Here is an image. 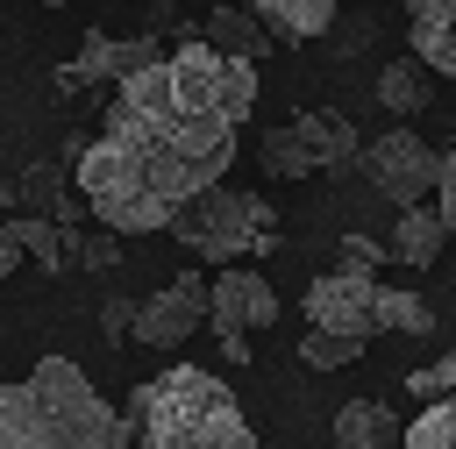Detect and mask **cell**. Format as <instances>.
<instances>
[{
  "instance_id": "1",
  "label": "cell",
  "mask_w": 456,
  "mask_h": 449,
  "mask_svg": "<svg viewBox=\"0 0 456 449\" xmlns=\"http://www.w3.org/2000/svg\"><path fill=\"white\" fill-rule=\"evenodd\" d=\"M256 107V64L221 57L207 36L128 71L107 107V135L78 150V192L114 235L171 228L185 200L228 178L235 128Z\"/></svg>"
},
{
  "instance_id": "2",
  "label": "cell",
  "mask_w": 456,
  "mask_h": 449,
  "mask_svg": "<svg viewBox=\"0 0 456 449\" xmlns=\"http://www.w3.org/2000/svg\"><path fill=\"white\" fill-rule=\"evenodd\" d=\"M0 449H135V428L71 356H43L28 378L0 385Z\"/></svg>"
},
{
  "instance_id": "3",
  "label": "cell",
  "mask_w": 456,
  "mask_h": 449,
  "mask_svg": "<svg viewBox=\"0 0 456 449\" xmlns=\"http://www.w3.org/2000/svg\"><path fill=\"white\" fill-rule=\"evenodd\" d=\"M128 428L150 449H264L256 428L242 420L235 392L200 363H171V371L142 378L128 392Z\"/></svg>"
},
{
  "instance_id": "4",
  "label": "cell",
  "mask_w": 456,
  "mask_h": 449,
  "mask_svg": "<svg viewBox=\"0 0 456 449\" xmlns=\"http://www.w3.org/2000/svg\"><path fill=\"white\" fill-rule=\"evenodd\" d=\"M171 242H185L200 264H242V257H271L278 235V207L249 185H207L200 200H185L171 214Z\"/></svg>"
},
{
  "instance_id": "5",
  "label": "cell",
  "mask_w": 456,
  "mask_h": 449,
  "mask_svg": "<svg viewBox=\"0 0 456 449\" xmlns=\"http://www.w3.org/2000/svg\"><path fill=\"white\" fill-rule=\"evenodd\" d=\"M349 157H363V143H356L349 114H335V107H306V114L264 128V143H256L264 178H314V171H342Z\"/></svg>"
},
{
  "instance_id": "6",
  "label": "cell",
  "mask_w": 456,
  "mask_h": 449,
  "mask_svg": "<svg viewBox=\"0 0 456 449\" xmlns=\"http://www.w3.org/2000/svg\"><path fill=\"white\" fill-rule=\"evenodd\" d=\"M363 178H370L378 200L420 207V200H435V185H442V157H435L413 128H385L378 143H363Z\"/></svg>"
},
{
  "instance_id": "7",
  "label": "cell",
  "mask_w": 456,
  "mask_h": 449,
  "mask_svg": "<svg viewBox=\"0 0 456 449\" xmlns=\"http://www.w3.org/2000/svg\"><path fill=\"white\" fill-rule=\"evenodd\" d=\"M271 321H278V292H271V278L249 271V264H221L214 299H207V328L221 335L228 363H249V328H271Z\"/></svg>"
},
{
  "instance_id": "8",
  "label": "cell",
  "mask_w": 456,
  "mask_h": 449,
  "mask_svg": "<svg viewBox=\"0 0 456 449\" xmlns=\"http://www.w3.org/2000/svg\"><path fill=\"white\" fill-rule=\"evenodd\" d=\"M378 292H385L378 271H349V264H335V271H321V278L299 292V306H306V328L370 342V335H378Z\"/></svg>"
},
{
  "instance_id": "9",
  "label": "cell",
  "mask_w": 456,
  "mask_h": 449,
  "mask_svg": "<svg viewBox=\"0 0 456 449\" xmlns=\"http://www.w3.org/2000/svg\"><path fill=\"white\" fill-rule=\"evenodd\" d=\"M157 57H164L157 36H107V29H86V36H78V57L57 64V93L78 100V93H93V86H121L128 71H142V64H157Z\"/></svg>"
},
{
  "instance_id": "10",
  "label": "cell",
  "mask_w": 456,
  "mask_h": 449,
  "mask_svg": "<svg viewBox=\"0 0 456 449\" xmlns=\"http://www.w3.org/2000/svg\"><path fill=\"white\" fill-rule=\"evenodd\" d=\"M207 299H214V278L178 271L171 285H157V292L135 306V342H150V349H178V342L207 321Z\"/></svg>"
},
{
  "instance_id": "11",
  "label": "cell",
  "mask_w": 456,
  "mask_h": 449,
  "mask_svg": "<svg viewBox=\"0 0 456 449\" xmlns=\"http://www.w3.org/2000/svg\"><path fill=\"white\" fill-rule=\"evenodd\" d=\"M406 43L428 71L456 78V0H406Z\"/></svg>"
},
{
  "instance_id": "12",
  "label": "cell",
  "mask_w": 456,
  "mask_h": 449,
  "mask_svg": "<svg viewBox=\"0 0 456 449\" xmlns=\"http://www.w3.org/2000/svg\"><path fill=\"white\" fill-rule=\"evenodd\" d=\"M200 36H207V43L221 50V57H242V64H264V57L278 50V36L264 29V14H249L242 0H235V7H228V0H221V7H207Z\"/></svg>"
},
{
  "instance_id": "13",
  "label": "cell",
  "mask_w": 456,
  "mask_h": 449,
  "mask_svg": "<svg viewBox=\"0 0 456 449\" xmlns=\"http://www.w3.org/2000/svg\"><path fill=\"white\" fill-rule=\"evenodd\" d=\"M14 200H21V214H50V221H64V228H78V214H93L86 192L64 185L57 164H28V171L14 178Z\"/></svg>"
},
{
  "instance_id": "14",
  "label": "cell",
  "mask_w": 456,
  "mask_h": 449,
  "mask_svg": "<svg viewBox=\"0 0 456 449\" xmlns=\"http://www.w3.org/2000/svg\"><path fill=\"white\" fill-rule=\"evenodd\" d=\"M406 428H413V420H399V413L378 406V399H349V406H335V449H399Z\"/></svg>"
},
{
  "instance_id": "15",
  "label": "cell",
  "mask_w": 456,
  "mask_h": 449,
  "mask_svg": "<svg viewBox=\"0 0 456 449\" xmlns=\"http://www.w3.org/2000/svg\"><path fill=\"white\" fill-rule=\"evenodd\" d=\"M442 242H449V221H442V207H399V228H392V257L406 264V271H428L435 257H442Z\"/></svg>"
},
{
  "instance_id": "16",
  "label": "cell",
  "mask_w": 456,
  "mask_h": 449,
  "mask_svg": "<svg viewBox=\"0 0 456 449\" xmlns=\"http://www.w3.org/2000/svg\"><path fill=\"white\" fill-rule=\"evenodd\" d=\"M242 7L264 14V29H271L278 43H306V36H321V29L335 21L342 0H242Z\"/></svg>"
},
{
  "instance_id": "17",
  "label": "cell",
  "mask_w": 456,
  "mask_h": 449,
  "mask_svg": "<svg viewBox=\"0 0 456 449\" xmlns=\"http://www.w3.org/2000/svg\"><path fill=\"white\" fill-rule=\"evenodd\" d=\"M378 107L385 114H420L428 107V64L420 57H392L378 71Z\"/></svg>"
},
{
  "instance_id": "18",
  "label": "cell",
  "mask_w": 456,
  "mask_h": 449,
  "mask_svg": "<svg viewBox=\"0 0 456 449\" xmlns=\"http://www.w3.org/2000/svg\"><path fill=\"white\" fill-rule=\"evenodd\" d=\"M14 228H21L28 264H43V271L71 264V228H64V221H50V214H14Z\"/></svg>"
},
{
  "instance_id": "19",
  "label": "cell",
  "mask_w": 456,
  "mask_h": 449,
  "mask_svg": "<svg viewBox=\"0 0 456 449\" xmlns=\"http://www.w3.org/2000/svg\"><path fill=\"white\" fill-rule=\"evenodd\" d=\"M378 328H392V335H435V306H428L420 292L385 285V292H378Z\"/></svg>"
},
{
  "instance_id": "20",
  "label": "cell",
  "mask_w": 456,
  "mask_h": 449,
  "mask_svg": "<svg viewBox=\"0 0 456 449\" xmlns=\"http://www.w3.org/2000/svg\"><path fill=\"white\" fill-rule=\"evenodd\" d=\"M399 449H456V392L449 399H435L413 428H406V442Z\"/></svg>"
},
{
  "instance_id": "21",
  "label": "cell",
  "mask_w": 456,
  "mask_h": 449,
  "mask_svg": "<svg viewBox=\"0 0 456 449\" xmlns=\"http://www.w3.org/2000/svg\"><path fill=\"white\" fill-rule=\"evenodd\" d=\"M299 356H306V371H342V363H356V356H363V342H356V335H328V328H306Z\"/></svg>"
},
{
  "instance_id": "22",
  "label": "cell",
  "mask_w": 456,
  "mask_h": 449,
  "mask_svg": "<svg viewBox=\"0 0 456 449\" xmlns=\"http://www.w3.org/2000/svg\"><path fill=\"white\" fill-rule=\"evenodd\" d=\"M71 264H86V271H107V264H121V242H114V228L100 221V228H71Z\"/></svg>"
},
{
  "instance_id": "23",
  "label": "cell",
  "mask_w": 456,
  "mask_h": 449,
  "mask_svg": "<svg viewBox=\"0 0 456 449\" xmlns=\"http://www.w3.org/2000/svg\"><path fill=\"white\" fill-rule=\"evenodd\" d=\"M406 392H413L420 406H435V399H449V392H456V356H435V363H420V371H406Z\"/></svg>"
},
{
  "instance_id": "24",
  "label": "cell",
  "mask_w": 456,
  "mask_h": 449,
  "mask_svg": "<svg viewBox=\"0 0 456 449\" xmlns=\"http://www.w3.org/2000/svg\"><path fill=\"white\" fill-rule=\"evenodd\" d=\"M435 207H442V221H449V242H456V143L442 150V185H435Z\"/></svg>"
},
{
  "instance_id": "25",
  "label": "cell",
  "mask_w": 456,
  "mask_h": 449,
  "mask_svg": "<svg viewBox=\"0 0 456 449\" xmlns=\"http://www.w3.org/2000/svg\"><path fill=\"white\" fill-rule=\"evenodd\" d=\"M342 264H349V271H378V264H385V249H378L370 235H342Z\"/></svg>"
},
{
  "instance_id": "26",
  "label": "cell",
  "mask_w": 456,
  "mask_h": 449,
  "mask_svg": "<svg viewBox=\"0 0 456 449\" xmlns=\"http://www.w3.org/2000/svg\"><path fill=\"white\" fill-rule=\"evenodd\" d=\"M100 328L107 335H135V299H107L100 306Z\"/></svg>"
},
{
  "instance_id": "27",
  "label": "cell",
  "mask_w": 456,
  "mask_h": 449,
  "mask_svg": "<svg viewBox=\"0 0 456 449\" xmlns=\"http://www.w3.org/2000/svg\"><path fill=\"white\" fill-rule=\"evenodd\" d=\"M14 264H28V249H21V228H14V221H0V278H7Z\"/></svg>"
}]
</instances>
